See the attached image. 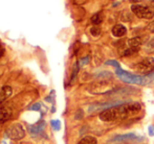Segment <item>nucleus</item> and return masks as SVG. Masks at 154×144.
Wrapping results in <instances>:
<instances>
[{
  "label": "nucleus",
  "instance_id": "18",
  "mask_svg": "<svg viewBox=\"0 0 154 144\" xmlns=\"http://www.w3.org/2000/svg\"><path fill=\"white\" fill-rule=\"evenodd\" d=\"M106 64H108V65L114 66V67H116V69H119V68H120V65H119V63H118V62H116V61H108Z\"/></svg>",
  "mask_w": 154,
  "mask_h": 144
},
{
  "label": "nucleus",
  "instance_id": "22",
  "mask_svg": "<svg viewBox=\"0 0 154 144\" xmlns=\"http://www.w3.org/2000/svg\"><path fill=\"white\" fill-rule=\"evenodd\" d=\"M152 45H153V46H154V40L152 41Z\"/></svg>",
  "mask_w": 154,
  "mask_h": 144
},
{
  "label": "nucleus",
  "instance_id": "15",
  "mask_svg": "<svg viewBox=\"0 0 154 144\" xmlns=\"http://www.w3.org/2000/svg\"><path fill=\"white\" fill-rule=\"evenodd\" d=\"M51 128H53V130L56 131V132L61 130V121H60V120H51Z\"/></svg>",
  "mask_w": 154,
  "mask_h": 144
},
{
  "label": "nucleus",
  "instance_id": "7",
  "mask_svg": "<svg viewBox=\"0 0 154 144\" xmlns=\"http://www.w3.org/2000/svg\"><path fill=\"white\" fill-rule=\"evenodd\" d=\"M142 45V40L140 38H132L129 39L126 43L125 47L123 48V54L124 55H130L135 53L140 49Z\"/></svg>",
  "mask_w": 154,
  "mask_h": 144
},
{
  "label": "nucleus",
  "instance_id": "8",
  "mask_svg": "<svg viewBox=\"0 0 154 144\" xmlns=\"http://www.w3.org/2000/svg\"><path fill=\"white\" fill-rule=\"evenodd\" d=\"M144 138L138 135L132 134V133H129V134H124V135H116V137L111 138V142H116V143H122V142H128V141H143Z\"/></svg>",
  "mask_w": 154,
  "mask_h": 144
},
{
  "label": "nucleus",
  "instance_id": "21",
  "mask_svg": "<svg viewBox=\"0 0 154 144\" xmlns=\"http://www.w3.org/2000/svg\"><path fill=\"white\" fill-rule=\"evenodd\" d=\"M0 144H8V143H6L5 141H1V143H0Z\"/></svg>",
  "mask_w": 154,
  "mask_h": 144
},
{
  "label": "nucleus",
  "instance_id": "20",
  "mask_svg": "<svg viewBox=\"0 0 154 144\" xmlns=\"http://www.w3.org/2000/svg\"><path fill=\"white\" fill-rule=\"evenodd\" d=\"M148 29L151 31V33H154V20L152 21V22L149 24V26H148Z\"/></svg>",
  "mask_w": 154,
  "mask_h": 144
},
{
  "label": "nucleus",
  "instance_id": "9",
  "mask_svg": "<svg viewBox=\"0 0 154 144\" xmlns=\"http://www.w3.org/2000/svg\"><path fill=\"white\" fill-rule=\"evenodd\" d=\"M12 117V110L10 108H1L0 109V123H4Z\"/></svg>",
  "mask_w": 154,
  "mask_h": 144
},
{
  "label": "nucleus",
  "instance_id": "12",
  "mask_svg": "<svg viewBox=\"0 0 154 144\" xmlns=\"http://www.w3.org/2000/svg\"><path fill=\"white\" fill-rule=\"evenodd\" d=\"M44 128H45V122L41 121V122H39V123H37V124H35V125L31 126V128H29V132H31L32 134H34V135L40 134V133L43 132Z\"/></svg>",
  "mask_w": 154,
  "mask_h": 144
},
{
  "label": "nucleus",
  "instance_id": "13",
  "mask_svg": "<svg viewBox=\"0 0 154 144\" xmlns=\"http://www.w3.org/2000/svg\"><path fill=\"white\" fill-rule=\"evenodd\" d=\"M78 144H97V140L92 136H86L81 139Z\"/></svg>",
  "mask_w": 154,
  "mask_h": 144
},
{
  "label": "nucleus",
  "instance_id": "17",
  "mask_svg": "<svg viewBox=\"0 0 154 144\" xmlns=\"http://www.w3.org/2000/svg\"><path fill=\"white\" fill-rule=\"evenodd\" d=\"M41 108H42V104H41L40 102H37V104H35L34 106L32 107L31 110H32V111H40Z\"/></svg>",
  "mask_w": 154,
  "mask_h": 144
},
{
  "label": "nucleus",
  "instance_id": "14",
  "mask_svg": "<svg viewBox=\"0 0 154 144\" xmlns=\"http://www.w3.org/2000/svg\"><path fill=\"white\" fill-rule=\"evenodd\" d=\"M103 21V17L101 14H95L91 17V22L93 25H99Z\"/></svg>",
  "mask_w": 154,
  "mask_h": 144
},
{
  "label": "nucleus",
  "instance_id": "11",
  "mask_svg": "<svg viewBox=\"0 0 154 144\" xmlns=\"http://www.w3.org/2000/svg\"><path fill=\"white\" fill-rule=\"evenodd\" d=\"M12 95V88L10 86H4L0 91V102L4 101Z\"/></svg>",
  "mask_w": 154,
  "mask_h": 144
},
{
  "label": "nucleus",
  "instance_id": "10",
  "mask_svg": "<svg viewBox=\"0 0 154 144\" xmlns=\"http://www.w3.org/2000/svg\"><path fill=\"white\" fill-rule=\"evenodd\" d=\"M126 33H127V29H126V27L122 24L114 25L113 28H112V35L114 37H116V38H121V37L125 36Z\"/></svg>",
  "mask_w": 154,
  "mask_h": 144
},
{
  "label": "nucleus",
  "instance_id": "2",
  "mask_svg": "<svg viewBox=\"0 0 154 144\" xmlns=\"http://www.w3.org/2000/svg\"><path fill=\"white\" fill-rule=\"evenodd\" d=\"M116 75L122 79L123 81L128 84H136V85H146V84L150 83L152 77L151 75H147V76H138V75H134L131 73H128L124 71L121 68L116 69Z\"/></svg>",
  "mask_w": 154,
  "mask_h": 144
},
{
  "label": "nucleus",
  "instance_id": "16",
  "mask_svg": "<svg viewBox=\"0 0 154 144\" xmlns=\"http://www.w3.org/2000/svg\"><path fill=\"white\" fill-rule=\"evenodd\" d=\"M90 33H91L92 36L97 37V36L101 35V28H100V27L97 26V25H94V26H93L92 28L90 29Z\"/></svg>",
  "mask_w": 154,
  "mask_h": 144
},
{
  "label": "nucleus",
  "instance_id": "6",
  "mask_svg": "<svg viewBox=\"0 0 154 144\" xmlns=\"http://www.w3.org/2000/svg\"><path fill=\"white\" fill-rule=\"evenodd\" d=\"M135 70L140 74L149 75L154 70V59L153 57L144 59L135 65Z\"/></svg>",
  "mask_w": 154,
  "mask_h": 144
},
{
  "label": "nucleus",
  "instance_id": "1",
  "mask_svg": "<svg viewBox=\"0 0 154 144\" xmlns=\"http://www.w3.org/2000/svg\"><path fill=\"white\" fill-rule=\"evenodd\" d=\"M140 110H142V106L138 102H128V104L124 102L120 106L103 111L100 114V119L105 122L124 120L138 114Z\"/></svg>",
  "mask_w": 154,
  "mask_h": 144
},
{
  "label": "nucleus",
  "instance_id": "5",
  "mask_svg": "<svg viewBox=\"0 0 154 144\" xmlns=\"http://www.w3.org/2000/svg\"><path fill=\"white\" fill-rule=\"evenodd\" d=\"M131 10L137 18L140 19H152L154 17V8L149 7V6L134 4L131 6Z\"/></svg>",
  "mask_w": 154,
  "mask_h": 144
},
{
  "label": "nucleus",
  "instance_id": "3",
  "mask_svg": "<svg viewBox=\"0 0 154 144\" xmlns=\"http://www.w3.org/2000/svg\"><path fill=\"white\" fill-rule=\"evenodd\" d=\"M114 86L112 83L108 81H97V83H93L91 86L89 87L88 91L91 94H95V95H99V94H106L109 93L113 90Z\"/></svg>",
  "mask_w": 154,
  "mask_h": 144
},
{
  "label": "nucleus",
  "instance_id": "19",
  "mask_svg": "<svg viewBox=\"0 0 154 144\" xmlns=\"http://www.w3.org/2000/svg\"><path fill=\"white\" fill-rule=\"evenodd\" d=\"M149 135H150L151 137L154 136V125L149 126Z\"/></svg>",
  "mask_w": 154,
  "mask_h": 144
},
{
  "label": "nucleus",
  "instance_id": "4",
  "mask_svg": "<svg viewBox=\"0 0 154 144\" xmlns=\"http://www.w3.org/2000/svg\"><path fill=\"white\" fill-rule=\"evenodd\" d=\"M5 134L12 140H21L25 136V130L20 123H13L6 128Z\"/></svg>",
  "mask_w": 154,
  "mask_h": 144
}]
</instances>
